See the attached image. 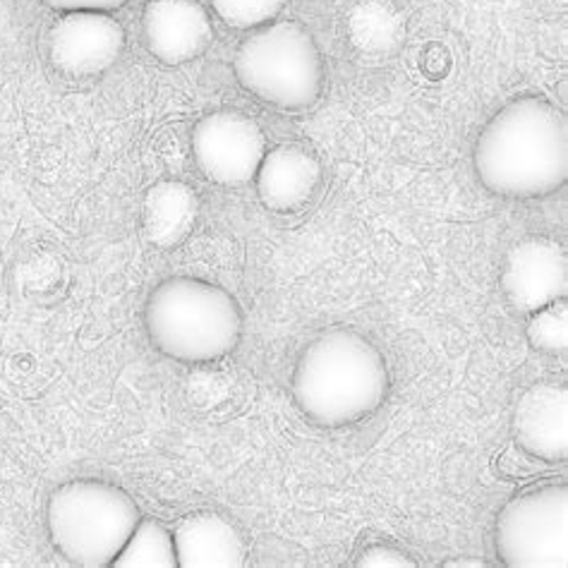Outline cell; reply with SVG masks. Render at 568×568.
<instances>
[{
	"instance_id": "obj_1",
	"label": "cell",
	"mask_w": 568,
	"mask_h": 568,
	"mask_svg": "<svg viewBox=\"0 0 568 568\" xmlns=\"http://www.w3.org/2000/svg\"><path fill=\"white\" fill-rule=\"evenodd\" d=\"M473 161L480 183L499 197H547L568 178L564 111L542 97L508 101L477 138Z\"/></svg>"
},
{
	"instance_id": "obj_6",
	"label": "cell",
	"mask_w": 568,
	"mask_h": 568,
	"mask_svg": "<svg viewBox=\"0 0 568 568\" xmlns=\"http://www.w3.org/2000/svg\"><path fill=\"white\" fill-rule=\"evenodd\" d=\"M497 555L508 568L568 566V489L545 485L508 501L497 518Z\"/></svg>"
},
{
	"instance_id": "obj_5",
	"label": "cell",
	"mask_w": 568,
	"mask_h": 568,
	"mask_svg": "<svg viewBox=\"0 0 568 568\" xmlns=\"http://www.w3.org/2000/svg\"><path fill=\"white\" fill-rule=\"evenodd\" d=\"M233 68L252 97L286 111L310 109L324 87L317 43L303 24L291 20L266 24L245 39Z\"/></svg>"
},
{
	"instance_id": "obj_19",
	"label": "cell",
	"mask_w": 568,
	"mask_h": 568,
	"mask_svg": "<svg viewBox=\"0 0 568 568\" xmlns=\"http://www.w3.org/2000/svg\"><path fill=\"white\" fill-rule=\"evenodd\" d=\"M361 568H415L417 561L394 545H369L357 559Z\"/></svg>"
},
{
	"instance_id": "obj_13",
	"label": "cell",
	"mask_w": 568,
	"mask_h": 568,
	"mask_svg": "<svg viewBox=\"0 0 568 568\" xmlns=\"http://www.w3.org/2000/svg\"><path fill=\"white\" fill-rule=\"evenodd\" d=\"M173 545L183 568H241L247 557L243 535L212 511L185 516L173 530Z\"/></svg>"
},
{
	"instance_id": "obj_17",
	"label": "cell",
	"mask_w": 568,
	"mask_h": 568,
	"mask_svg": "<svg viewBox=\"0 0 568 568\" xmlns=\"http://www.w3.org/2000/svg\"><path fill=\"white\" fill-rule=\"evenodd\" d=\"M528 341L535 351L540 353H566L568 348V305L566 297L557 303H549L530 315L528 322Z\"/></svg>"
},
{
	"instance_id": "obj_4",
	"label": "cell",
	"mask_w": 568,
	"mask_h": 568,
	"mask_svg": "<svg viewBox=\"0 0 568 568\" xmlns=\"http://www.w3.org/2000/svg\"><path fill=\"white\" fill-rule=\"evenodd\" d=\"M140 518V508L125 489L101 480L65 483L47 506L53 547L82 568L111 566Z\"/></svg>"
},
{
	"instance_id": "obj_3",
	"label": "cell",
	"mask_w": 568,
	"mask_h": 568,
	"mask_svg": "<svg viewBox=\"0 0 568 568\" xmlns=\"http://www.w3.org/2000/svg\"><path fill=\"white\" fill-rule=\"evenodd\" d=\"M152 346L178 363H214L235 351L243 334V312L216 283L173 276L152 291L144 310Z\"/></svg>"
},
{
	"instance_id": "obj_16",
	"label": "cell",
	"mask_w": 568,
	"mask_h": 568,
	"mask_svg": "<svg viewBox=\"0 0 568 568\" xmlns=\"http://www.w3.org/2000/svg\"><path fill=\"white\" fill-rule=\"evenodd\" d=\"M113 568H175V545L173 535L154 518H140L132 535L118 557Z\"/></svg>"
},
{
	"instance_id": "obj_11",
	"label": "cell",
	"mask_w": 568,
	"mask_h": 568,
	"mask_svg": "<svg viewBox=\"0 0 568 568\" xmlns=\"http://www.w3.org/2000/svg\"><path fill=\"white\" fill-rule=\"evenodd\" d=\"M514 439L537 460L568 458V392L564 384L540 382L520 394L514 408Z\"/></svg>"
},
{
	"instance_id": "obj_20",
	"label": "cell",
	"mask_w": 568,
	"mask_h": 568,
	"mask_svg": "<svg viewBox=\"0 0 568 568\" xmlns=\"http://www.w3.org/2000/svg\"><path fill=\"white\" fill-rule=\"evenodd\" d=\"M49 8L61 12H74V10H97V12H111L123 8L128 0H43Z\"/></svg>"
},
{
	"instance_id": "obj_12",
	"label": "cell",
	"mask_w": 568,
	"mask_h": 568,
	"mask_svg": "<svg viewBox=\"0 0 568 568\" xmlns=\"http://www.w3.org/2000/svg\"><path fill=\"white\" fill-rule=\"evenodd\" d=\"M257 194L266 209L291 214L303 209L322 181V166L301 144H278L264 154L257 175Z\"/></svg>"
},
{
	"instance_id": "obj_18",
	"label": "cell",
	"mask_w": 568,
	"mask_h": 568,
	"mask_svg": "<svg viewBox=\"0 0 568 568\" xmlns=\"http://www.w3.org/2000/svg\"><path fill=\"white\" fill-rule=\"evenodd\" d=\"M286 0H212L219 18L235 29H254L272 22Z\"/></svg>"
},
{
	"instance_id": "obj_2",
	"label": "cell",
	"mask_w": 568,
	"mask_h": 568,
	"mask_svg": "<svg viewBox=\"0 0 568 568\" xmlns=\"http://www.w3.org/2000/svg\"><path fill=\"white\" fill-rule=\"evenodd\" d=\"M388 392L379 348L353 328H332L303 351L293 372V398L310 423L346 427L375 413Z\"/></svg>"
},
{
	"instance_id": "obj_14",
	"label": "cell",
	"mask_w": 568,
	"mask_h": 568,
	"mask_svg": "<svg viewBox=\"0 0 568 568\" xmlns=\"http://www.w3.org/2000/svg\"><path fill=\"white\" fill-rule=\"evenodd\" d=\"M200 214V200L187 183L161 181L149 187L142 204V229L146 241L159 250L183 245Z\"/></svg>"
},
{
	"instance_id": "obj_21",
	"label": "cell",
	"mask_w": 568,
	"mask_h": 568,
	"mask_svg": "<svg viewBox=\"0 0 568 568\" xmlns=\"http://www.w3.org/2000/svg\"><path fill=\"white\" fill-rule=\"evenodd\" d=\"M446 566H448V568H468V566L485 568L487 564H485V561H480V559H458V561H448Z\"/></svg>"
},
{
	"instance_id": "obj_9",
	"label": "cell",
	"mask_w": 568,
	"mask_h": 568,
	"mask_svg": "<svg viewBox=\"0 0 568 568\" xmlns=\"http://www.w3.org/2000/svg\"><path fill=\"white\" fill-rule=\"evenodd\" d=\"M501 291L523 315H532L568 293V257L564 245L551 237H526L508 252Z\"/></svg>"
},
{
	"instance_id": "obj_10",
	"label": "cell",
	"mask_w": 568,
	"mask_h": 568,
	"mask_svg": "<svg viewBox=\"0 0 568 568\" xmlns=\"http://www.w3.org/2000/svg\"><path fill=\"white\" fill-rule=\"evenodd\" d=\"M142 32L149 53L163 65L200 58L214 41V27L197 0H152L144 8Z\"/></svg>"
},
{
	"instance_id": "obj_7",
	"label": "cell",
	"mask_w": 568,
	"mask_h": 568,
	"mask_svg": "<svg viewBox=\"0 0 568 568\" xmlns=\"http://www.w3.org/2000/svg\"><path fill=\"white\" fill-rule=\"evenodd\" d=\"M192 154L209 181L241 187L257 175L266 140L252 118L237 111H216L194 125Z\"/></svg>"
},
{
	"instance_id": "obj_8",
	"label": "cell",
	"mask_w": 568,
	"mask_h": 568,
	"mask_svg": "<svg viewBox=\"0 0 568 568\" xmlns=\"http://www.w3.org/2000/svg\"><path fill=\"white\" fill-rule=\"evenodd\" d=\"M125 49V32L109 12H65L51 27L49 58L68 78H97L115 65Z\"/></svg>"
},
{
	"instance_id": "obj_15",
	"label": "cell",
	"mask_w": 568,
	"mask_h": 568,
	"mask_svg": "<svg viewBox=\"0 0 568 568\" xmlns=\"http://www.w3.org/2000/svg\"><path fill=\"white\" fill-rule=\"evenodd\" d=\"M351 47L365 58L392 55L406 34L400 12L386 0H357L346 18Z\"/></svg>"
}]
</instances>
